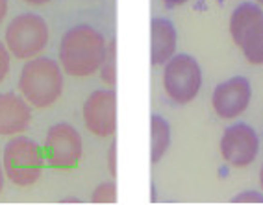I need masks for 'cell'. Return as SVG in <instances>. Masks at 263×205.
<instances>
[{
    "mask_svg": "<svg viewBox=\"0 0 263 205\" xmlns=\"http://www.w3.org/2000/svg\"><path fill=\"white\" fill-rule=\"evenodd\" d=\"M108 52V39L91 24H76L60 41L58 61L67 76L85 79L99 74Z\"/></svg>",
    "mask_w": 263,
    "mask_h": 205,
    "instance_id": "obj_1",
    "label": "cell"
},
{
    "mask_svg": "<svg viewBox=\"0 0 263 205\" xmlns=\"http://www.w3.org/2000/svg\"><path fill=\"white\" fill-rule=\"evenodd\" d=\"M63 87L65 72L61 69L60 61L45 56L24 61L17 81V91L32 108H52L63 94Z\"/></svg>",
    "mask_w": 263,
    "mask_h": 205,
    "instance_id": "obj_2",
    "label": "cell"
},
{
    "mask_svg": "<svg viewBox=\"0 0 263 205\" xmlns=\"http://www.w3.org/2000/svg\"><path fill=\"white\" fill-rule=\"evenodd\" d=\"M45 154L41 146L26 135L11 137L2 152V167H4L6 179L15 187L26 189L39 181L45 167Z\"/></svg>",
    "mask_w": 263,
    "mask_h": 205,
    "instance_id": "obj_3",
    "label": "cell"
},
{
    "mask_svg": "<svg viewBox=\"0 0 263 205\" xmlns=\"http://www.w3.org/2000/svg\"><path fill=\"white\" fill-rule=\"evenodd\" d=\"M50 41V30L47 20L37 13H19L8 23L4 43L11 57L17 61H28L43 56Z\"/></svg>",
    "mask_w": 263,
    "mask_h": 205,
    "instance_id": "obj_4",
    "label": "cell"
},
{
    "mask_svg": "<svg viewBox=\"0 0 263 205\" xmlns=\"http://www.w3.org/2000/svg\"><path fill=\"white\" fill-rule=\"evenodd\" d=\"M202 81V67L189 54H174L163 65V91L176 106L191 104L200 93Z\"/></svg>",
    "mask_w": 263,
    "mask_h": 205,
    "instance_id": "obj_5",
    "label": "cell"
},
{
    "mask_svg": "<svg viewBox=\"0 0 263 205\" xmlns=\"http://www.w3.org/2000/svg\"><path fill=\"white\" fill-rule=\"evenodd\" d=\"M43 154L52 168L58 170L76 168L84 155V140L80 131L69 122H58L50 126L43 142Z\"/></svg>",
    "mask_w": 263,
    "mask_h": 205,
    "instance_id": "obj_6",
    "label": "cell"
},
{
    "mask_svg": "<svg viewBox=\"0 0 263 205\" xmlns=\"http://www.w3.org/2000/svg\"><path fill=\"white\" fill-rule=\"evenodd\" d=\"M85 130L99 139H109L117 131V93L113 87L97 89L82 106Z\"/></svg>",
    "mask_w": 263,
    "mask_h": 205,
    "instance_id": "obj_7",
    "label": "cell"
},
{
    "mask_svg": "<svg viewBox=\"0 0 263 205\" xmlns=\"http://www.w3.org/2000/svg\"><path fill=\"white\" fill-rule=\"evenodd\" d=\"M221 157L234 168H247L259 154V135L247 122H234L222 131L219 140Z\"/></svg>",
    "mask_w": 263,
    "mask_h": 205,
    "instance_id": "obj_8",
    "label": "cell"
},
{
    "mask_svg": "<svg viewBox=\"0 0 263 205\" xmlns=\"http://www.w3.org/2000/svg\"><path fill=\"white\" fill-rule=\"evenodd\" d=\"M252 102V85L245 76H232L213 89L212 108L222 120L239 118Z\"/></svg>",
    "mask_w": 263,
    "mask_h": 205,
    "instance_id": "obj_9",
    "label": "cell"
},
{
    "mask_svg": "<svg viewBox=\"0 0 263 205\" xmlns=\"http://www.w3.org/2000/svg\"><path fill=\"white\" fill-rule=\"evenodd\" d=\"M32 124V106L19 93H0V137L24 135Z\"/></svg>",
    "mask_w": 263,
    "mask_h": 205,
    "instance_id": "obj_10",
    "label": "cell"
},
{
    "mask_svg": "<svg viewBox=\"0 0 263 205\" xmlns=\"http://www.w3.org/2000/svg\"><path fill=\"white\" fill-rule=\"evenodd\" d=\"M178 32L165 17H154L151 23V63L152 67L165 65L176 54Z\"/></svg>",
    "mask_w": 263,
    "mask_h": 205,
    "instance_id": "obj_11",
    "label": "cell"
},
{
    "mask_svg": "<svg viewBox=\"0 0 263 205\" xmlns=\"http://www.w3.org/2000/svg\"><path fill=\"white\" fill-rule=\"evenodd\" d=\"M259 19H263V8L256 2H241L239 6H235L228 20V32L235 47L239 45L245 32Z\"/></svg>",
    "mask_w": 263,
    "mask_h": 205,
    "instance_id": "obj_12",
    "label": "cell"
},
{
    "mask_svg": "<svg viewBox=\"0 0 263 205\" xmlns=\"http://www.w3.org/2000/svg\"><path fill=\"white\" fill-rule=\"evenodd\" d=\"M173 140V130L167 118L161 115H152L151 117V161L160 163L167 155Z\"/></svg>",
    "mask_w": 263,
    "mask_h": 205,
    "instance_id": "obj_13",
    "label": "cell"
},
{
    "mask_svg": "<svg viewBox=\"0 0 263 205\" xmlns=\"http://www.w3.org/2000/svg\"><path fill=\"white\" fill-rule=\"evenodd\" d=\"M239 50L247 63L254 67L263 65V19L254 23L239 41Z\"/></svg>",
    "mask_w": 263,
    "mask_h": 205,
    "instance_id": "obj_14",
    "label": "cell"
},
{
    "mask_svg": "<svg viewBox=\"0 0 263 205\" xmlns=\"http://www.w3.org/2000/svg\"><path fill=\"white\" fill-rule=\"evenodd\" d=\"M99 78L106 87L115 89L117 84V41L115 39L108 41V52L99 69Z\"/></svg>",
    "mask_w": 263,
    "mask_h": 205,
    "instance_id": "obj_15",
    "label": "cell"
},
{
    "mask_svg": "<svg viewBox=\"0 0 263 205\" xmlns=\"http://www.w3.org/2000/svg\"><path fill=\"white\" fill-rule=\"evenodd\" d=\"M93 203H115L117 201V185L115 181H102L91 192Z\"/></svg>",
    "mask_w": 263,
    "mask_h": 205,
    "instance_id": "obj_16",
    "label": "cell"
},
{
    "mask_svg": "<svg viewBox=\"0 0 263 205\" xmlns=\"http://www.w3.org/2000/svg\"><path fill=\"white\" fill-rule=\"evenodd\" d=\"M11 54L6 47L4 41H0V84H4L6 78L10 76V70H11Z\"/></svg>",
    "mask_w": 263,
    "mask_h": 205,
    "instance_id": "obj_17",
    "label": "cell"
},
{
    "mask_svg": "<svg viewBox=\"0 0 263 205\" xmlns=\"http://www.w3.org/2000/svg\"><path fill=\"white\" fill-rule=\"evenodd\" d=\"M230 201L232 203H263V191H241Z\"/></svg>",
    "mask_w": 263,
    "mask_h": 205,
    "instance_id": "obj_18",
    "label": "cell"
},
{
    "mask_svg": "<svg viewBox=\"0 0 263 205\" xmlns=\"http://www.w3.org/2000/svg\"><path fill=\"white\" fill-rule=\"evenodd\" d=\"M108 170L111 177H117V140H111L108 148Z\"/></svg>",
    "mask_w": 263,
    "mask_h": 205,
    "instance_id": "obj_19",
    "label": "cell"
},
{
    "mask_svg": "<svg viewBox=\"0 0 263 205\" xmlns=\"http://www.w3.org/2000/svg\"><path fill=\"white\" fill-rule=\"evenodd\" d=\"M189 0H161V4L165 6V8H169V10H176V8H180V6L187 4Z\"/></svg>",
    "mask_w": 263,
    "mask_h": 205,
    "instance_id": "obj_20",
    "label": "cell"
},
{
    "mask_svg": "<svg viewBox=\"0 0 263 205\" xmlns=\"http://www.w3.org/2000/svg\"><path fill=\"white\" fill-rule=\"evenodd\" d=\"M8 11H10V4H8V0H0V26L4 24L6 17H8Z\"/></svg>",
    "mask_w": 263,
    "mask_h": 205,
    "instance_id": "obj_21",
    "label": "cell"
},
{
    "mask_svg": "<svg viewBox=\"0 0 263 205\" xmlns=\"http://www.w3.org/2000/svg\"><path fill=\"white\" fill-rule=\"evenodd\" d=\"M24 4L28 6H35V8H39V6H47L48 2H52V0H23Z\"/></svg>",
    "mask_w": 263,
    "mask_h": 205,
    "instance_id": "obj_22",
    "label": "cell"
},
{
    "mask_svg": "<svg viewBox=\"0 0 263 205\" xmlns=\"http://www.w3.org/2000/svg\"><path fill=\"white\" fill-rule=\"evenodd\" d=\"M4 183H6V172H4V167H2V159H0V194L4 191Z\"/></svg>",
    "mask_w": 263,
    "mask_h": 205,
    "instance_id": "obj_23",
    "label": "cell"
},
{
    "mask_svg": "<svg viewBox=\"0 0 263 205\" xmlns=\"http://www.w3.org/2000/svg\"><path fill=\"white\" fill-rule=\"evenodd\" d=\"M61 203H82L80 198H74V196H69V198H63Z\"/></svg>",
    "mask_w": 263,
    "mask_h": 205,
    "instance_id": "obj_24",
    "label": "cell"
},
{
    "mask_svg": "<svg viewBox=\"0 0 263 205\" xmlns=\"http://www.w3.org/2000/svg\"><path fill=\"white\" fill-rule=\"evenodd\" d=\"M259 187H261V191H263V163H261V167H259Z\"/></svg>",
    "mask_w": 263,
    "mask_h": 205,
    "instance_id": "obj_25",
    "label": "cell"
},
{
    "mask_svg": "<svg viewBox=\"0 0 263 205\" xmlns=\"http://www.w3.org/2000/svg\"><path fill=\"white\" fill-rule=\"evenodd\" d=\"M254 2H256V4H259L263 8V0H254Z\"/></svg>",
    "mask_w": 263,
    "mask_h": 205,
    "instance_id": "obj_26",
    "label": "cell"
}]
</instances>
